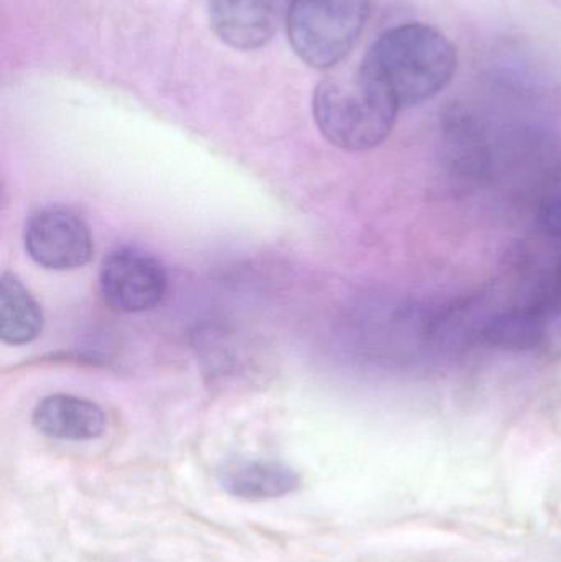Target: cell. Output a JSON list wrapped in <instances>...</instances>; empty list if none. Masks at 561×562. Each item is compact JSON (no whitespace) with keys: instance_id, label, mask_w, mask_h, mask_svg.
<instances>
[{"instance_id":"4","label":"cell","mask_w":561,"mask_h":562,"mask_svg":"<svg viewBox=\"0 0 561 562\" xmlns=\"http://www.w3.org/2000/svg\"><path fill=\"white\" fill-rule=\"evenodd\" d=\"M165 267L144 250L117 249L109 254L99 273L102 297L122 313L154 310L167 293Z\"/></svg>"},{"instance_id":"9","label":"cell","mask_w":561,"mask_h":562,"mask_svg":"<svg viewBox=\"0 0 561 562\" xmlns=\"http://www.w3.org/2000/svg\"><path fill=\"white\" fill-rule=\"evenodd\" d=\"M43 313L38 301L15 276L3 273L0 281V336L10 346H23L38 337Z\"/></svg>"},{"instance_id":"2","label":"cell","mask_w":561,"mask_h":562,"mask_svg":"<svg viewBox=\"0 0 561 562\" xmlns=\"http://www.w3.org/2000/svg\"><path fill=\"white\" fill-rule=\"evenodd\" d=\"M399 111L388 88L362 66L358 71L323 79L313 94L319 132L346 151H368L384 144Z\"/></svg>"},{"instance_id":"6","label":"cell","mask_w":561,"mask_h":562,"mask_svg":"<svg viewBox=\"0 0 561 562\" xmlns=\"http://www.w3.org/2000/svg\"><path fill=\"white\" fill-rule=\"evenodd\" d=\"M292 0H207L211 29L221 42L254 52L272 40Z\"/></svg>"},{"instance_id":"3","label":"cell","mask_w":561,"mask_h":562,"mask_svg":"<svg viewBox=\"0 0 561 562\" xmlns=\"http://www.w3.org/2000/svg\"><path fill=\"white\" fill-rule=\"evenodd\" d=\"M369 13L371 0H292L287 13L290 45L312 68H333L355 48Z\"/></svg>"},{"instance_id":"7","label":"cell","mask_w":561,"mask_h":562,"mask_svg":"<svg viewBox=\"0 0 561 562\" xmlns=\"http://www.w3.org/2000/svg\"><path fill=\"white\" fill-rule=\"evenodd\" d=\"M32 422L42 435L63 441H91L105 431L101 406L65 393L43 398L33 409Z\"/></svg>"},{"instance_id":"5","label":"cell","mask_w":561,"mask_h":562,"mask_svg":"<svg viewBox=\"0 0 561 562\" xmlns=\"http://www.w3.org/2000/svg\"><path fill=\"white\" fill-rule=\"evenodd\" d=\"M25 249L33 262L48 270L81 269L94 252L88 224L65 207H46L30 217Z\"/></svg>"},{"instance_id":"10","label":"cell","mask_w":561,"mask_h":562,"mask_svg":"<svg viewBox=\"0 0 561 562\" xmlns=\"http://www.w3.org/2000/svg\"><path fill=\"white\" fill-rule=\"evenodd\" d=\"M539 217L547 236L561 244V190L543 200Z\"/></svg>"},{"instance_id":"8","label":"cell","mask_w":561,"mask_h":562,"mask_svg":"<svg viewBox=\"0 0 561 562\" xmlns=\"http://www.w3.org/2000/svg\"><path fill=\"white\" fill-rule=\"evenodd\" d=\"M220 481L231 495L247 501L282 497L300 487V475L289 465L259 459L227 465L221 472Z\"/></svg>"},{"instance_id":"1","label":"cell","mask_w":561,"mask_h":562,"mask_svg":"<svg viewBox=\"0 0 561 562\" xmlns=\"http://www.w3.org/2000/svg\"><path fill=\"white\" fill-rule=\"evenodd\" d=\"M407 109L440 94L458 68L457 46L427 23H404L382 33L361 63Z\"/></svg>"}]
</instances>
